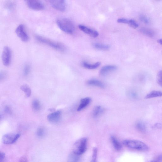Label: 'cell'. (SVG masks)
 Returning a JSON list of instances; mask_svg holds the SVG:
<instances>
[{"label":"cell","instance_id":"obj_1","mask_svg":"<svg viewBox=\"0 0 162 162\" xmlns=\"http://www.w3.org/2000/svg\"><path fill=\"white\" fill-rule=\"evenodd\" d=\"M35 38L39 42L46 45L57 51L64 52L65 50V47L62 43L52 40L47 38L41 36L36 35Z\"/></svg>","mask_w":162,"mask_h":162},{"label":"cell","instance_id":"obj_2","mask_svg":"<svg viewBox=\"0 0 162 162\" xmlns=\"http://www.w3.org/2000/svg\"><path fill=\"white\" fill-rule=\"evenodd\" d=\"M57 23L59 28L66 33L72 34L74 32V25L70 20L66 18H60L57 20Z\"/></svg>","mask_w":162,"mask_h":162},{"label":"cell","instance_id":"obj_3","mask_svg":"<svg viewBox=\"0 0 162 162\" xmlns=\"http://www.w3.org/2000/svg\"><path fill=\"white\" fill-rule=\"evenodd\" d=\"M123 143L128 148L139 151L146 152L149 149L146 144L140 141L125 140L123 142Z\"/></svg>","mask_w":162,"mask_h":162},{"label":"cell","instance_id":"obj_4","mask_svg":"<svg viewBox=\"0 0 162 162\" xmlns=\"http://www.w3.org/2000/svg\"><path fill=\"white\" fill-rule=\"evenodd\" d=\"M87 139L83 137L78 140L74 143L73 152L78 155L85 153L87 149Z\"/></svg>","mask_w":162,"mask_h":162},{"label":"cell","instance_id":"obj_5","mask_svg":"<svg viewBox=\"0 0 162 162\" xmlns=\"http://www.w3.org/2000/svg\"><path fill=\"white\" fill-rule=\"evenodd\" d=\"M12 58V52L8 46L4 47L3 49L2 55V59L4 65L8 66L10 65Z\"/></svg>","mask_w":162,"mask_h":162},{"label":"cell","instance_id":"obj_6","mask_svg":"<svg viewBox=\"0 0 162 162\" xmlns=\"http://www.w3.org/2000/svg\"><path fill=\"white\" fill-rule=\"evenodd\" d=\"M19 134L9 133L4 135L2 138L3 143L4 144H12L15 143L20 137Z\"/></svg>","mask_w":162,"mask_h":162},{"label":"cell","instance_id":"obj_7","mask_svg":"<svg viewBox=\"0 0 162 162\" xmlns=\"http://www.w3.org/2000/svg\"><path fill=\"white\" fill-rule=\"evenodd\" d=\"M15 32L16 35L22 41L26 42L28 41L29 37L25 30L24 25H20L16 28Z\"/></svg>","mask_w":162,"mask_h":162},{"label":"cell","instance_id":"obj_8","mask_svg":"<svg viewBox=\"0 0 162 162\" xmlns=\"http://www.w3.org/2000/svg\"><path fill=\"white\" fill-rule=\"evenodd\" d=\"M49 2L55 9L61 12L65 11L66 8L65 0H49Z\"/></svg>","mask_w":162,"mask_h":162},{"label":"cell","instance_id":"obj_9","mask_svg":"<svg viewBox=\"0 0 162 162\" xmlns=\"http://www.w3.org/2000/svg\"><path fill=\"white\" fill-rule=\"evenodd\" d=\"M27 4L31 9L35 10H44L43 4L39 0H28Z\"/></svg>","mask_w":162,"mask_h":162},{"label":"cell","instance_id":"obj_10","mask_svg":"<svg viewBox=\"0 0 162 162\" xmlns=\"http://www.w3.org/2000/svg\"><path fill=\"white\" fill-rule=\"evenodd\" d=\"M61 115V111L57 110L49 114L47 116V119L50 122L57 123L60 120Z\"/></svg>","mask_w":162,"mask_h":162},{"label":"cell","instance_id":"obj_11","mask_svg":"<svg viewBox=\"0 0 162 162\" xmlns=\"http://www.w3.org/2000/svg\"><path fill=\"white\" fill-rule=\"evenodd\" d=\"M79 28L81 31L92 37L96 38L99 35V33L97 31L89 28L84 25H79Z\"/></svg>","mask_w":162,"mask_h":162},{"label":"cell","instance_id":"obj_12","mask_svg":"<svg viewBox=\"0 0 162 162\" xmlns=\"http://www.w3.org/2000/svg\"><path fill=\"white\" fill-rule=\"evenodd\" d=\"M117 67L115 65H109L105 66L100 70L99 73L100 75H107L109 72L116 70Z\"/></svg>","mask_w":162,"mask_h":162},{"label":"cell","instance_id":"obj_13","mask_svg":"<svg viewBox=\"0 0 162 162\" xmlns=\"http://www.w3.org/2000/svg\"><path fill=\"white\" fill-rule=\"evenodd\" d=\"M91 99L89 97L82 99L80 101V104L77 109L78 111H80L85 108L90 103Z\"/></svg>","mask_w":162,"mask_h":162},{"label":"cell","instance_id":"obj_14","mask_svg":"<svg viewBox=\"0 0 162 162\" xmlns=\"http://www.w3.org/2000/svg\"><path fill=\"white\" fill-rule=\"evenodd\" d=\"M87 84L89 86L96 87L100 88H105L104 84L101 81L96 80H90L87 82Z\"/></svg>","mask_w":162,"mask_h":162},{"label":"cell","instance_id":"obj_15","mask_svg":"<svg viewBox=\"0 0 162 162\" xmlns=\"http://www.w3.org/2000/svg\"><path fill=\"white\" fill-rule=\"evenodd\" d=\"M111 140L115 149L118 151L122 149V146L118 139L115 137L112 136L111 137Z\"/></svg>","mask_w":162,"mask_h":162},{"label":"cell","instance_id":"obj_16","mask_svg":"<svg viewBox=\"0 0 162 162\" xmlns=\"http://www.w3.org/2000/svg\"><path fill=\"white\" fill-rule=\"evenodd\" d=\"M82 65L84 68L89 69H97L101 65V63L98 62L93 64H90L85 62H83L82 63Z\"/></svg>","mask_w":162,"mask_h":162},{"label":"cell","instance_id":"obj_17","mask_svg":"<svg viewBox=\"0 0 162 162\" xmlns=\"http://www.w3.org/2000/svg\"><path fill=\"white\" fill-rule=\"evenodd\" d=\"M20 88L22 91L24 93L25 96L26 97L28 98L30 96L31 94V91L29 85L24 84L22 85Z\"/></svg>","mask_w":162,"mask_h":162},{"label":"cell","instance_id":"obj_18","mask_svg":"<svg viewBox=\"0 0 162 162\" xmlns=\"http://www.w3.org/2000/svg\"><path fill=\"white\" fill-rule=\"evenodd\" d=\"M162 96V92L159 91H154L150 92L145 96L146 99L153 98Z\"/></svg>","mask_w":162,"mask_h":162},{"label":"cell","instance_id":"obj_19","mask_svg":"<svg viewBox=\"0 0 162 162\" xmlns=\"http://www.w3.org/2000/svg\"><path fill=\"white\" fill-rule=\"evenodd\" d=\"M104 111V109L100 106H96L94 108L93 111V116L96 118L101 115Z\"/></svg>","mask_w":162,"mask_h":162},{"label":"cell","instance_id":"obj_20","mask_svg":"<svg viewBox=\"0 0 162 162\" xmlns=\"http://www.w3.org/2000/svg\"><path fill=\"white\" fill-rule=\"evenodd\" d=\"M93 46L97 49L103 50V51H108L110 48V46L108 45L99 43L93 44Z\"/></svg>","mask_w":162,"mask_h":162},{"label":"cell","instance_id":"obj_21","mask_svg":"<svg viewBox=\"0 0 162 162\" xmlns=\"http://www.w3.org/2000/svg\"><path fill=\"white\" fill-rule=\"evenodd\" d=\"M136 127L139 131L142 132H145L146 131V127L144 122L139 121L137 123Z\"/></svg>","mask_w":162,"mask_h":162},{"label":"cell","instance_id":"obj_22","mask_svg":"<svg viewBox=\"0 0 162 162\" xmlns=\"http://www.w3.org/2000/svg\"><path fill=\"white\" fill-rule=\"evenodd\" d=\"M140 31L143 34L150 37H152L155 35L154 31L151 29L146 28H142Z\"/></svg>","mask_w":162,"mask_h":162},{"label":"cell","instance_id":"obj_23","mask_svg":"<svg viewBox=\"0 0 162 162\" xmlns=\"http://www.w3.org/2000/svg\"><path fill=\"white\" fill-rule=\"evenodd\" d=\"M32 106L33 109L36 111L40 110L41 108L40 103L38 100H33Z\"/></svg>","mask_w":162,"mask_h":162},{"label":"cell","instance_id":"obj_24","mask_svg":"<svg viewBox=\"0 0 162 162\" xmlns=\"http://www.w3.org/2000/svg\"><path fill=\"white\" fill-rule=\"evenodd\" d=\"M127 24L134 29H136L138 27V25L136 21L133 19L128 20Z\"/></svg>","mask_w":162,"mask_h":162},{"label":"cell","instance_id":"obj_25","mask_svg":"<svg viewBox=\"0 0 162 162\" xmlns=\"http://www.w3.org/2000/svg\"><path fill=\"white\" fill-rule=\"evenodd\" d=\"M45 133V131L44 128L43 127L39 128L37 131V135L39 137H43Z\"/></svg>","mask_w":162,"mask_h":162},{"label":"cell","instance_id":"obj_26","mask_svg":"<svg viewBox=\"0 0 162 162\" xmlns=\"http://www.w3.org/2000/svg\"><path fill=\"white\" fill-rule=\"evenodd\" d=\"M79 155H76L73 152L70 155L69 160L70 161H77L79 160Z\"/></svg>","mask_w":162,"mask_h":162},{"label":"cell","instance_id":"obj_27","mask_svg":"<svg viewBox=\"0 0 162 162\" xmlns=\"http://www.w3.org/2000/svg\"><path fill=\"white\" fill-rule=\"evenodd\" d=\"M157 82L158 84L162 87V70L160 71L157 75Z\"/></svg>","mask_w":162,"mask_h":162},{"label":"cell","instance_id":"obj_28","mask_svg":"<svg viewBox=\"0 0 162 162\" xmlns=\"http://www.w3.org/2000/svg\"><path fill=\"white\" fill-rule=\"evenodd\" d=\"M31 70V68L30 65L26 64L24 67L23 70L24 74L25 76L28 75Z\"/></svg>","mask_w":162,"mask_h":162},{"label":"cell","instance_id":"obj_29","mask_svg":"<svg viewBox=\"0 0 162 162\" xmlns=\"http://www.w3.org/2000/svg\"><path fill=\"white\" fill-rule=\"evenodd\" d=\"M97 149L96 148H95L93 149V153L92 156V161L95 162L96 161L97 157Z\"/></svg>","mask_w":162,"mask_h":162},{"label":"cell","instance_id":"obj_30","mask_svg":"<svg viewBox=\"0 0 162 162\" xmlns=\"http://www.w3.org/2000/svg\"><path fill=\"white\" fill-rule=\"evenodd\" d=\"M140 20L145 24H148L149 23V20L146 16H142L140 17Z\"/></svg>","mask_w":162,"mask_h":162},{"label":"cell","instance_id":"obj_31","mask_svg":"<svg viewBox=\"0 0 162 162\" xmlns=\"http://www.w3.org/2000/svg\"><path fill=\"white\" fill-rule=\"evenodd\" d=\"M0 79L1 81L3 80L6 77L7 74L6 72L4 71H2L1 72V75H0Z\"/></svg>","mask_w":162,"mask_h":162},{"label":"cell","instance_id":"obj_32","mask_svg":"<svg viewBox=\"0 0 162 162\" xmlns=\"http://www.w3.org/2000/svg\"><path fill=\"white\" fill-rule=\"evenodd\" d=\"M128 19H120L117 20L119 23L127 24Z\"/></svg>","mask_w":162,"mask_h":162},{"label":"cell","instance_id":"obj_33","mask_svg":"<svg viewBox=\"0 0 162 162\" xmlns=\"http://www.w3.org/2000/svg\"><path fill=\"white\" fill-rule=\"evenodd\" d=\"M161 162L162 161V155H160L158 156L154 161H152Z\"/></svg>","mask_w":162,"mask_h":162},{"label":"cell","instance_id":"obj_34","mask_svg":"<svg viewBox=\"0 0 162 162\" xmlns=\"http://www.w3.org/2000/svg\"><path fill=\"white\" fill-rule=\"evenodd\" d=\"M5 113L8 114H11V111L10 108L8 106H6L5 108L4 109Z\"/></svg>","mask_w":162,"mask_h":162},{"label":"cell","instance_id":"obj_35","mask_svg":"<svg viewBox=\"0 0 162 162\" xmlns=\"http://www.w3.org/2000/svg\"><path fill=\"white\" fill-rule=\"evenodd\" d=\"M6 5L7 7L10 9H13L14 7V4L11 2H9Z\"/></svg>","mask_w":162,"mask_h":162},{"label":"cell","instance_id":"obj_36","mask_svg":"<svg viewBox=\"0 0 162 162\" xmlns=\"http://www.w3.org/2000/svg\"><path fill=\"white\" fill-rule=\"evenodd\" d=\"M153 127L156 129H157V128L160 129V128H162V124L160 123H157L155 124Z\"/></svg>","mask_w":162,"mask_h":162},{"label":"cell","instance_id":"obj_37","mask_svg":"<svg viewBox=\"0 0 162 162\" xmlns=\"http://www.w3.org/2000/svg\"><path fill=\"white\" fill-rule=\"evenodd\" d=\"M5 158V154L3 152L1 153V159H0V162H2L4 160Z\"/></svg>","mask_w":162,"mask_h":162},{"label":"cell","instance_id":"obj_38","mask_svg":"<svg viewBox=\"0 0 162 162\" xmlns=\"http://www.w3.org/2000/svg\"><path fill=\"white\" fill-rule=\"evenodd\" d=\"M20 161H27V159L25 157H22L20 159Z\"/></svg>","mask_w":162,"mask_h":162},{"label":"cell","instance_id":"obj_39","mask_svg":"<svg viewBox=\"0 0 162 162\" xmlns=\"http://www.w3.org/2000/svg\"><path fill=\"white\" fill-rule=\"evenodd\" d=\"M158 42L162 45V39H160L158 40Z\"/></svg>","mask_w":162,"mask_h":162},{"label":"cell","instance_id":"obj_40","mask_svg":"<svg viewBox=\"0 0 162 162\" xmlns=\"http://www.w3.org/2000/svg\"><path fill=\"white\" fill-rule=\"evenodd\" d=\"M25 1H26V0H25Z\"/></svg>","mask_w":162,"mask_h":162},{"label":"cell","instance_id":"obj_41","mask_svg":"<svg viewBox=\"0 0 162 162\" xmlns=\"http://www.w3.org/2000/svg\"></svg>","mask_w":162,"mask_h":162}]
</instances>
